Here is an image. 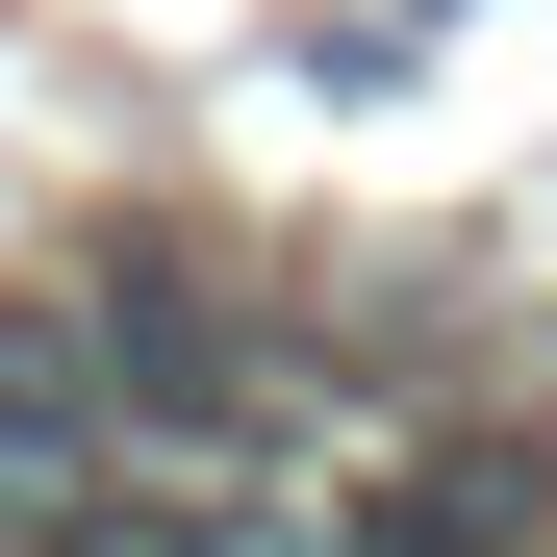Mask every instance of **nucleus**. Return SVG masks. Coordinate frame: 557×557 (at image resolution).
<instances>
[{"label":"nucleus","instance_id":"f257e3e1","mask_svg":"<svg viewBox=\"0 0 557 557\" xmlns=\"http://www.w3.org/2000/svg\"><path fill=\"white\" fill-rule=\"evenodd\" d=\"M330 557H557V456H532V431H431V456L355 482Z\"/></svg>","mask_w":557,"mask_h":557}]
</instances>
